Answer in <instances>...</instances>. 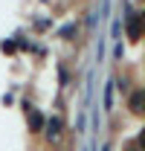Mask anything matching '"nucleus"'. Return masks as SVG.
I'll list each match as a JSON object with an SVG mask.
<instances>
[{
	"mask_svg": "<svg viewBox=\"0 0 145 151\" xmlns=\"http://www.w3.org/2000/svg\"><path fill=\"white\" fill-rule=\"evenodd\" d=\"M47 137H50V139H58V137H61V119H50V125H47Z\"/></svg>",
	"mask_w": 145,
	"mask_h": 151,
	"instance_id": "1",
	"label": "nucleus"
},
{
	"mask_svg": "<svg viewBox=\"0 0 145 151\" xmlns=\"http://www.w3.org/2000/svg\"><path fill=\"white\" fill-rule=\"evenodd\" d=\"M131 108H134V113H142V93H134V99H131Z\"/></svg>",
	"mask_w": 145,
	"mask_h": 151,
	"instance_id": "2",
	"label": "nucleus"
}]
</instances>
